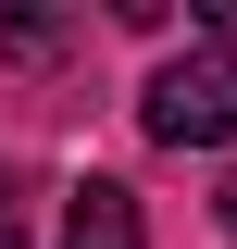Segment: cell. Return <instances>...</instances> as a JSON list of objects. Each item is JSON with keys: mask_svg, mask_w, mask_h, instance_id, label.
<instances>
[{"mask_svg": "<svg viewBox=\"0 0 237 249\" xmlns=\"http://www.w3.org/2000/svg\"><path fill=\"white\" fill-rule=\"evenodd\" d=\"M138 124L162 137V150H225V137H237V50L187 37V50L138 88Z\"/></svg>", "mask_w": 237, "mask_h": 249, "instance_id": "obj_1", "label": "cell"}, {"mask_svg": "<svg viewBox=\"0 0 237 249\" xmlns=\"http://www.w3.org/2000/svg\"><path fill=\"white\" fill-rule=\"evenodd\" d=\"M62 249H150L138 187H125V175H75V199H62Z\"/></svg>", "mask_w": 237, "mask_h": 249, "instance_id": "obj_2", "label": "cell"}, {"mask_svg": "<svg viewBox=\"0 0 237 249\" xmlns=\"http://www.w3.org/2000/svg\"><path fill=\"white\" fill-rule=\"evenodd\" d=\"M62 13H0V62H62Z\"/></svg>", "mask_w": 237, "mask_h": 249, "instance_id": "obj_3", "label": "cell"}, {"mask_svg": "<svg viewBox=\"0 0 237 249\" xmlns=\"http://www.w3.org/2000/svg\"><path fill=\"white\" fill-rule=\"evenodd\" d=\"M0 249H25V175L0 162Z\"/></svg>", "mask_w": 237, "mask_h": 249, "instance_id": "obj_4", "label": "cell"}, {"mask_svg": "<svg viewBox=\"0 0 237 249\" xmlns=\"http://www.w3.org/2000/svg\"><path fill=\"white\" fill-rule=\"evenodd\" d=\"M200 37H212V50H237V0H200Z\"/></svg>", "mask_w": 237, "mask_h": 249, "instance_id": "obj_5", "label": "cell"}, {"mask_svg": "<svg viewBox=\"0 0 237 249\" xmlns=\"http://www.w3.org/2000/svg\"><path fill=\"white\" fill-rule=\"evenodd\" d=\"M225 237H237V187H225Z\"/></svg>", "mask_w": 237, "mask_h": 249, "instance_id": "obj_6", "label": "cell"}]
</instances>
